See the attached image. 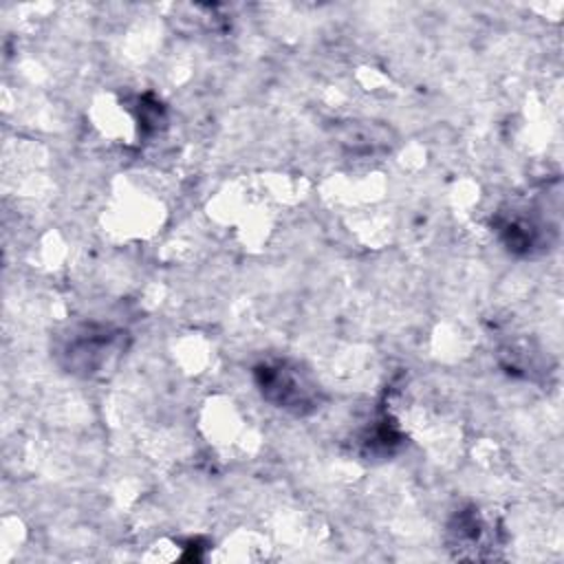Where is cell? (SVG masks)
<instances>
[{
  "mask_svg": "<svg viewBox=\"0 0 564 564\" xmlns=\"http://www.w3.org/2000/svg\"><path fill=\"white\" fill-rule=\"evenodd\" d=\"M258 386L262 394L280 408H291L302 412L304 405H311V388H306L300 372L289 370L286 366H262L258 368Z\"/></svg>",
  "mask_w": 564,
  "mask_h": 564,
  "instance_id": "1",
  "label": "cell"
}]
</instances>
